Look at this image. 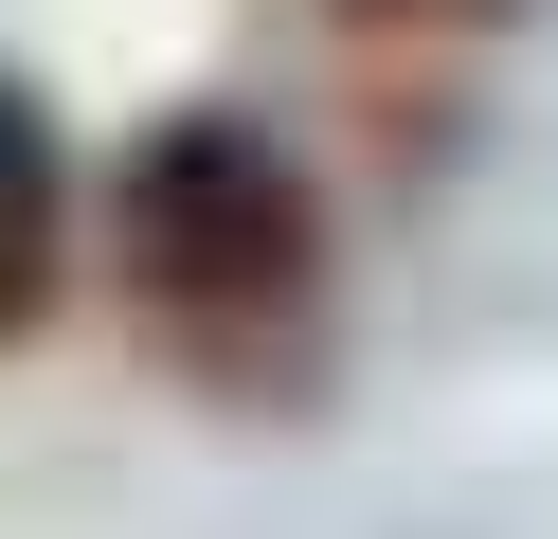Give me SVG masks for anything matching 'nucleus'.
Returning <instances> with one entry per match:
<instances>
[{
    "mask_svg": "<svg viewBox=\"0 0 558 539\" xmlns=\"http://www.w3.org/2000/svg\"><path fill=\"white\" fill-rule=\"evenodd\" d=\"M126 306L162 323V359H198L217 395H306L325 378V198L253 108H162L109 180Z\"/></svg>",
    "mask_w": 558,
    "mask_h": 539,
    "instance_id": "f257e3e1",
    "label": "nucleus"
},
{
    "mask_svg": "<svg viewBox=\"0 0 558 539\" xmlns=\"http://www.w3.org/2000/svg\"><path fill=\"white\" fill-rule=\"evenodd\" d=\"M54 216H73V180H54V126H37V90L0 72V342L54 306Z\"/></svg>",
    "mask_w": 558,
    "mask_h": 539,
    "instance_id": "f03ea898",
    "label": "nucleus"
},
{
    "mask_svg": "<svg viewBox=\"0 0 558 539\" xmlns=\"http://www.w3.org/2000/svg\"><path fill=\"white\" fill-rule=\"evenodd\" d=\"M361 19H505V0H361Z\"/></svg>",
    "mask_w": 558,
    "mask_h": 539,
    "instance_id": "7ed1b4c3",
    "label": "nucleus"
}]
</instances>
